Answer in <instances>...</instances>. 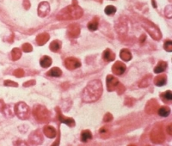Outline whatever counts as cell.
<instances>
[{"label": "cell", "instance_id": "18", "mask_svg": "<svg viewBox=\"0 0 172 146\" xmlns=\"http://www.w3.org/2000/svg\"><path fill=\"white\" fill-rule=\"evenodd\" d=\"M161 99H163V100L166 103V102H171L172 100V93L171 90H167L164 93H163L161 95Z\"/></svg>", "mask_w": 172, "mask_h": 146}, {"label": "cell", "instance_id": "20", "mask_svg": "<svg viewBox=\"0 0 172 146\" xmlns=\"http://www.w3.org/2000/svg\"><path fill=\"white\" fill-rule=\"evenodd\" d=\"M98 25H99L98 21L97 20V18H95L94 20H92L91 22H89V24H88V28H89L91 31H96V30L98 28Z\"/></svg>", "mask_w": 172, "mask_h": 146}, {"label": "cell", "instance_id": "27", "mask_svg": "<svg viewBox=\"0 0 172 146\" xmlns=\"http://www.w3.org/2000/svg\"><path fill=\"white\" fill-rule=\"evenodd\" d=\"M4 109V102L2 100H0V112Z\"/></svg>", "mask_w": 172, "mask_h": 146}, {"label": "cell", "instance_id": "1", "mask_svg": "<svg viewBox=\"0 0 172 146\" xmlns=\"http://www.w3.org/2000/svg\"><path fill=\"white\" fill-rule=\"evenodd\" d=\"M102 94V85L100 80H94L88 83L82 94L84 102H93L99 99Z\"/></svg>", "mask_w": 172, "mask_h": 146}, {"label": "cell", "instance_id": "8", "mask_svg": "<svg viewBox=\"0 0 172 146\" xmlns=\"http://www.w3.org/2000/svg\"><path fill=\"white\" fill-rule=\"evenodd\" d=\"M58 113H59V119H60V122H62L63 124H65V125H67V126H69L71 127H73V126H75L74 119H71V118H65V117H64L63 115L61 114L60 111H58Z\"/></svg>", "mask_w": 172, "mask_h": 146}, {"label": "cell", "instance_id": "4", "mask_svg": "<svg viewBox=\"0 0 172 146\" xmlns=\"http://www.w3.org/2000/svg\"><path fill=\"white\" fill-rule=\"evenodd\" d=\"M106 84H107V90L108 91L112 92L115 90L117 87L120 85V82L116 77L114 76L109 75L106 78Z\"/></svg>", "mask_w": 172, "mask_h": 146}, {"label": "cell", "instance_id": "24", "mask_svg": "<svg viewBox=\"0 0 172 146\" xmlns=\"http://www.w3.org/2000/svg\"><path fill=\"white\" fill-rule=\"evenodd\" d=\"M164 49L167 52H171L172 51V44L171 40H166L164 43Z\"/></svg>", "mask_w": 172, "mask_h": 146}, {"label": "cell", "instance_id": "9", "mask_svg": "<svg viewBox=\"0 0 172 146\" xmlns=\"http://www.w3.org/2000/svg\"><path fill=\"white\" fill-rule=\"evenodd\" d=\"M167 82V77L165 75H162V76H157L154 79V84L156 86L161 87L165 85Z\"/></svg>", "mask_w": 172, "mask_h": 146}, {"label": "cell", "instance_id": "10", "mask_svg": "<svg viewBox=\"0 0 172 146\" xmlns=\"http://www.w3.org/2000/svg\"><path fill=\"white\" fill-rule=\"evenodd\" d=\"M168 64L164 61H160L158 64H157V66H155L154 68V72L156 74H159V73L163 72L166 69H167Z\"/></svg>", "mask_w": 172, "mask_h": 146}, {"label": "cell", "instance_id": "19", "mask_svg": "<svg viewBox=\"0 0 172 146\" xmlns=\"http://www.w3.org/2000/svg\"><path fill=\"white\" fill-rule=\"evenodd\" d=\"M61 47V42L60 40H54L50 44V50L53 52H57L60 49Z\"/></svg>", "mask_w": 172, "mask_h": 146}, {"label": "cell", "instance_id": "13", "mask_svg": "<svg viewBox=\"0 0 172 146\" xmlns=\"http://www.w3.org/2000/svg\"><path fill=\"white\" fill-rule=\"evenodd\" d=\"M120 57L124 61H129L132 59V54L127 49H122L120 53Z\"/></svg>", "mask_w": 172, "mask_h": 146}, {"label": "cell", "instance_id": "11", "mask_svg": "<svg viewBox=\"0 0 172 146\" xmlns=\"http://www.w3.org/2000/svg\"><path fill=\"white\" fill-rule=\"evenodd\" d=\"M40 64L43 68H48L52 64V59L48 56H43L40 59Z\"/></svg>", "mask_w": 172, "mask_h": 146}, {"label": "cell", "instance_id": "2", "mask_svg": "<svg viewBox=\"0 0 172 146\" xmlns=\"http://www.w3.org/2000/svg\"><path fill=\"white\" fill-rule=\"evenodd\" d=\"M83 15V10L79 6L71 5L68 6L66 9L61 10V12L58 15L57 18L60 20L65 19H78L81 17Z\"/></svg>", "mask_w": 172, "mask_h": 146}, {"label": "cell", "instance_id": "15", "mask_svg": "<svg viewBox=\"0 0 172 146\" xmlns=\"http://www.w3.org/2000/svg\"><path fill=\"white\" fill-rule=\"evenodd\" d=\"M48 76L50 77H60L62 75V71L58 68V67H54L52 69L49 70V72L46 73Z\"/></svg>", "mask_w": 172, "mask_h": 146}, {"label": "cell", "instance_id": "21", "mask_svg": "<svg viewBox=\"0 0 172 146\" xmlns=\"http://www.w3.org/2000/svg\"><path fill=\"white\" fill-rule=\"evenodd\" d=\"M47 40H48V35H47V34H41V35H40L39 36H37L36 38L37 43L40 44V45H42V44L46 43Z\"/></svg>", "mask_w": 172, "mask_h": 146}, {"label": "cell", "instance_id": "26", "mask_svg": "<svg viewBox=\"0 0 172 146\" xmlns=\"http://www.w3.org/2000/svg\"><path fill=\"white\" fill-rule=\"evenodd\" d=\"M14 74H15L17 77H20L22 76V72L21 70H17V71H16V72H14Z\"/></svg>", "mask_w": 172, "mask_h": 146}, {"label": "cell", "instance_id": "12", "mask_svg": "<svg viewBox=\"0 0 172 146\" xmlns=\"http://www.w3.org/2000/svg\"><path fill=\"white\" fill-rule=\"evenodd\" d=\"M102 57H103V59H104L106 61H108V62H111V61H113V60L115 59V53H114L110 49L105 50V51L103 52V53H102Z\"/></svg>", "mask_w": 172, "mask_h": 146}, {"label": "cell", "instance_id": "5", "mask_svg": "<svg viewBox=\"0 0 172 146\" xmlns=\"http://www.w3.org/2000/svg\"><path fill=\"white\" fill-rule=\"evenodd\" d=\"M65 66L68 70H75L81 66L80 61L76 58H68L65 60Z\"/></svg>", "mask_w": 172, "mask_h": 146}, {"label": "cell", "instance_id": "16", "mask_svg": "<svg viewBox=\"0 0 172 146\" xmlns=\"http://www.w3.org/2000/svg\"><path fill=\"white\" fill-rule=\"evenodd\" d=\"M80 138H81L82 142L86 143V142H88L89 140H91V138H92V134H91V132L89 130H84V131L82 132L81 137Z\"/></svg>", "mask_w": 172, "mask_h": 146}, {"label": "cell", "instance_id": "17", "mask_svg": "<svg viewBox=\"0 0 172 146\" xmlns=\"http://www.w3.org/2000/svg\"><path fill=\"white\" fill-rule=\"evenodd\" d=\"M44 133H45L46 136L49 137V138H52L55 136L56 134V132H55V129L54 127H51V126H46L44 128Z\"/></svg>", "mask_w": 172, "mask_h": 146}, {"label": "cell", "instance_id": "3", "mask_svg": "<svg viewBox=\"0 0 172 146\" xmlns=\"http://www.w3.org/2000/svg\"><path fill=\"white\" fill-rule=\"evenodd\" d=\"M15 113L20 119H28L31 114V110L25 102H18L15 106Z\"/></svg>", "mask_w": 172, "mask_h": 146}, {"label": "cell", "instance_id": "22", "mask_svg": "<svg viewBox=\"0 0 172 146\" xmlns=\"http://www.w3.org/2000/svg\"><path fill=\"white\" fill-rule=\"evenodd\" d=\"M104 12L105 14H107L108 16H111V15H114L115 12H116V8L113 5H108L105 9H104Z\"/></svg>", "mask_w": 172, "mask_h": 146}, {"label": "cell", "instance_id": "14", "mask_svg": "<svg viewBox=\"0 0 172 146\" xmlns=\"http://www.w3.org/2000/svg\"><path fill=\"white\" fill-rule=\"evenodd\" d=\"M157 113L161 117H168L170 115V113H171V109H170V108H168L166 106H163V107L158 108Z\"/></svg>", "mask_w": 172, "mask_h": 146}, {"label": "cell", "instance_id": "25", "mask_svg": "<svg viewBox=\"0 0 172 146\" xmlns=\"http://www.w3.org/2000/svg\"><path fill=\"white\" fill-rule=\"evenodd\" d=\"M4 85L5 86H14V87H17L18 84L16 83L15 82H12V81H5L4 82Z\"/></svg>", "mask_w": 172, "mask_h": 146}, {"label": "cell", "instance_id": "7", "mask_svg": "<svg viewBox=\"0 0 172 146\" xmlns=\"http://www.w3.org/2000/svg\"><path fill=\"white\" fill-rule=\"evenodd\" d=\"M126 69H127V67H126V65L123 63L116 62L112 67V72H113L114 74L120 76V75H122L123 73L126 72Z\"/></svg>", "mask_w": 172, "mask_h": 146}, {"label": "cell", "instance_id": "6", "mask_svg": "<svg viewBox=\"0 0 172 146\" xmlns=\"http://www.w3.org/2000/svg\"><path fill=\"white\" fill-rule=\"evenodd\" d=\"M38 15L41 17H46L49 12H50V5L47 2H42L40 4L39 7H38Z\"/></svg>", "mask_w": 172, "mask_h": 146}, {"label": "cell", "instance_id": "23", "mask_svg": "<svg viewBox=\"0 0 172 146\" xmlns=\"http://www.w3.org/2000/svg\"><path fill=\"white\" fill-rule=\"evenodd\" d=\"M11 57H12V59L13 60H17L19 58L21 57V52L20 50L17 48H14L12 53H11Z\"/></svg>", "mask_w": 172, "mask_h": 146}]
</instances>
